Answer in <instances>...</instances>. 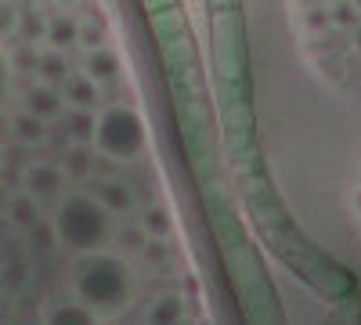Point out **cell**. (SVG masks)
<instances>
[{"label": "cell", "mask_w": 361, "mask_h": 325, "mask_svg": "<svg viewBox=\"0 0 361 325\" xmlns=\"http://www.w3.org/2000/svg\"><path fill=\"white\" fill-rule=\"evenodd\" d=\"M76 286H80V297L94 307H109L119 300L123 293V275L112 260H87L80 275H76Z\"/></svg>", "instance_id": "7a4b0ae2"}, {"label": "cell", "mask_w": 361, "mask_h": 325, "mask_svg": "<svg viewBox=\"0 0 361 325\" xmlns=\"http://www.w3.org/2000/svg\"><path fill=\"white\" fill-rule=\"evenodd\" d=\"M4 87H8V69H4V58H0V98H4Z\"/></svg>", "instance_id": "3957f363"}, {"label": "cell", "mask_w": 361, "mask_h": 325, "mask_svg": "<svg viewBox=\"0 0 361 325\" xmlns=\"http://www.w3.org/2000/svg\"><path fill=\"white\" fill-rule=\"evenodd\" d=\"M58 235H62L69 246H80V250L94 246L105 235V214L87 199H69L62 210H58Z\"/></svg>", "instance_id": "6da1fadb"}]
</instances>
